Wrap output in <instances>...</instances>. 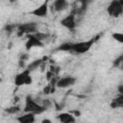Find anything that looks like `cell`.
Masks as SVG:
<instances>
[{
	"label": "cell",
	"instance_id": "6",
	"mask_svg": "<svg viewBox=\"0 0 123 123\" xmlns=\"http://www.w3.org/2000/svg\"><path fill=\"white\" fill-rule=\"evenodd\" d=\"M49 12V1L45 0L41 5H39L38 7H37L36 9H34L33 11L30 12L31 14L37 16V17H46L48 15Z\"/></svg>",
	"mask_w": 123,
	"mask_h": 123
},
{
	"label": "cell",
	"instance_id": "27",
	"mask_svg": "<svg viewBox=\"0 0 123 123\" xmlns=\"http://www.w3.org/2000/svg\"><path fill=\"white\" fill-rule=\"evenodd\" d=\"M18 99H19V98H18L17 96H15V97L13 98V101H14V103H17V102H18Z\"/></svg>",
	"mask_w": 123,
	"mask_h": 123
},
{
	"label": "cell",
	"instance_id": "22",
	"mask_svg": "<svg viewBox=\"0 0 123 123\" xmlns=\"http://www.w3.org/2000/svg\"><path fill=\"white\" fill-rule=\"evenodd\" d=\"M29 59V55L28 54H26V53H22V54H20V56H19V60H21V61H27Z\"/></svg>",
	"mask_w": 123,
	"mask_h": 123
},
{
	"label": "cell",
	"instance_id": "26",
	"mask_svg": "<svg viewBox=\"0 0 123 123\" xmlns=\"http://www.w3.org/2000/svg\"><path fill=\"white\" fill-rule=\"evenodd\" d=\"M42 122H43V123H46V122H48V123H51L52 121H51L50 119H43V120H42Z\"/></svg>",
	"mask_w": 123,
	"mask_h": 123
},
{
	"label": "cell",
	"instance_id": "21",
	"mask_svg": "<svg viewBox=\"0 0 123 123\" xmlns=\"http://www.w3.org/2000/svg\"><path fill=\"white\" fill-rule=\"evenodd\" d=\"M122 62H123V55H120L117 59L114 60V62H113V65H114V66H118L119 64L122 63Z\"/></svg>",
	"mask_w": 123,
	"mask_h": 123
},
{
	"label": "cell",
	"instance_id": "11",
	"mask_svg": "<svg viewBox=\"0 0 123 123\" xmlns=\"http://www.w3.org/2000/svg\"><path fill=\"white\" fill-rule=\"evenodd\" d=\"M57 117H58L59 121L62 123H72V122H75V120H76V117L72 113H70L69 111L68 112H62Z\"/></svg>",
	"mask_w": 123,
	"mask_h": 123
},
{
	"label": "cell",
	"instance_id": "28",
	"mask_svg": "<svg viewBox=\"0 0 123 123\" xmlns=\"http://www.w3.org/2000/svg\"><path fill=\"white\" fill-rule=\"evenodd\" d=\"M16 1H17V0H9V2H10V3H15Z\"/></svg>",
	"mask_w": 123,
	"mask_h": 123
},
{
	"label": "cell",
	"instance_id": "17",
	"mask_svg": "<svg viewBox=\"0 0 123 123\" xmlns=\"http://www.w3.org/2000/svg\"><path fill=\"white\" fill-rule=\"evenodd\" d=\"M111 37H112L116 41H118L119 43H123V34H122V33H118V32L112 33Z\"/></svg>",
	"mask_w": 123,
	"mask_h": 123
},
{
	"label": "cell",
	"instance_id": "24",
	"mask_svg": "<svg viewBox=\"0 0 123 123\" xmlns=\"http://www.w3.org/2000/svg\"><path fill=\"white\" fill-rule=\"evenodd\" d=\"M18 65H19V67L24 68V67L26 66V64H25V61H21V60H19V61H18Z\"/></svg>",
	"mask_w": 123,
	"mask_h": 123
},
{
	"label": "cell",
	"instance_id": "13",
	"mask_svg": "<svg viewBox=\"0 0 123 123\" xmlns=\"http://www.w3.org/2000/svg\"><path fill=\"white\" fill-rule=\"evenodd\" d=\"M123 107V94H119L115 98H113L111 102V109H117Z\"/></svg>",
	"mask_w": 123,
	"mask_h": 123
},
{
	"label": "cell",
	"instance_id": "16",
	"mask_svg": "<svg viewBox=\"0 0 123 123\" xmlns=\"http://www.w3.org/2000/svg\"><path fill=\"white\" fill-rule=\"evenodd\" d=\"M5 111L10 114H16L20 111V108H19V106H12V107H10V108L6 109Z\"/></svg>",
	"mask_w": 123,
	"mask_h": 123
},
{
	"label": "cell",
	"instance_id": "20",
	"mask_svg": "<svg viewBox=\"0 0 123 123\" xmlns=\"http://www.w3.org/2000/svg\"><path fill=\"white\" fill-rule=\"evenodd\" d=\"M53 90H55L54 87H53L51 85H48V86H46L43 88V93H44V94H49V93H52Z\"/></svg>",
	"mask_w": 123,
	"mask_h": 123
},
{
	"label": "cell",
	"instance_id": "5",
	"mask_svg": "<svg viewBox=\"0 0 123 123\" xmlns=\"http://www.w3.org/2000/svg\"><path fill=\"white\" fill-rule=\"evenodd\" d=\"M16 33L18 37H22V36H26V35H30V34H35L37 32V22H26V23H22L20 25L17 26L16 28Z\"/></svg>",
	"mask_w": 123,
	"mask_h": 123
},
{
	"label": "cell",
	"instance_id": "29",
	"mask_svg": "<svg viewBox=\"0 0 123 123\" xmlns=\"http://www.w3.org/2000/svg\"><path fill=\"white\" fill-rule=\"evenodd\" d=\"M1 82H2V79H1V78H0V83H1Z\"/></svg>",
	"mask_w": 123,
	"mask_h": 123
},
{
	"label": "cell",
	"instance_id": "18",
	"mask_svg": "<svg viewBox=\"0 0 123 123\" xmlns=\"http://www.w3.org/2000/svg\"><path fill=\"white\" fill-rule=\"evenodd\" d=\"M16 28H17V26H16L15 24H8V25H6V27H5V31H6V33H7L8 35H10V34H12Z\"/></svg>",
	"mask_w": 123,
	"mask_h": 123
},
{
	"label": "cell",
	"instance_id": "19",
	"mask_svg": "<svg viewBox=\"0 0 123 123\" xmlns=\"http://www.w3.org/2000/svg\"><path fill=\"white\" fill-rule=\"evenodd\" d=\"M34 35H35V36H36L39 40H41V41H42L43 39H45V38L48 37V35H47V34H44V33H41V32H38V31H37V33H35Z\"/></svg>",
	"mask_w": 123,
	"mask_h": 123
},
{
	"label": "cell",
	"instance_id": "9",
	"mask_svg": "<svg viewBox=\"0 0 123 123\" xmlns=\"http://www.w3.org/2000/svg\"><path fill=\"white\" fill-rule=\"evenodd\" d=\"M76 78L73 76H64L62 78H60L56 82V86L59 88H66L69 86H72L76 83Z\"/></svg>",
	"mask_w": 123,
	"mask_h": 123
},
{
	"label": "cell",
	"instance_id": "7",
	"mask_svg": "<svg viewBox=\"0 0 123 123\" xmlns=\"http://www.w3.org/2000/svg\"><path fill=\"white\" fill-rule=\"evenodd\" d=\"M27 37V40L25 42V48L26 50H31L34 47H43V42L41 40H39L34 34H30V35H26Z\"/></svg>",
	"mask_w": 123,
	"mask_h": 123
},
{
	"label": "cell",
	"instance_id": "15",
	"mask_svg": "<svg viewBox=\"0 0 123 123\" xmlns=\"http://www.w3.org/2000/svg\"><path fill=\"white\" fill-rule=\"evenodd\" d=\"M72 42H63L62 43L58 48L57 50L59 51H63V52H71L72 50Z\"/></svg>",
	"mask_w": 123,
	"mask_h": 123
},
{
	"label": "cell",
	"instance_id": "14",
	"mask_svg": "<svg viewBox=\"0 0 123 123\" xmlns=\"http://www.w3.org/2000/svg\"><path fill=\"white\" fill-rule=\"evenodd\" d=\"M43 63V59H37V60H35V61H33V62H31V63L29 64V65H27V69H29L31 72L32 71H34V70H36V69H37L41 64Z\"/></svg>",
	"mask_w": 123,
	"mask_h": 123
},
{
	"label": "cell",
	"instance_id": "25",
	"mask_svg": "<svg viewBox=\"0 0 123 123\" xmlns=\"http://www.w3.org/2000/svg\"><path fill=\"white\" fill-rule=\"evenodd\" d=\"M118 92H119V94H123V85L118 86Z\"/></svg>",
	"mask_w": 123,
	"mask_h": 123
},
{
	"label": "cell",
	"instance_id": "10",
	"mask_svg": "<svg viewBox=\"0 0 123 123\" xmlns=\"http://www.w3.org/2000/svg\"><path fill=\"white\" fill-rule=\"evenodd\" d=\"M16 120L20 123H33L36 121V114L32 112H25L24 114L16 117Z\"/></svg>",
	"mask_w": 123,
	"mask_h": 123
},
{
	"label": "cell",
	"instance_id": "1",
	"mask_svg": "<svg viewBox=\"0 0 123 123\" xmlns=\"http://www.w3.org/2000/svg\"><path fill=\"white\" fill-rule=\"evenodd\" d=\"M23 111L24 112H32L37 115L44 112L46 111V108L43 105H40L37 102H36L30 95H28L25 99V107Z\"/></svg>",
	"mask_w": 123,
	"mask_h": 123
},
{
	"label": "cell",
	"instance_id": "4",
	"mask_svg": "<svg viewBox=\"0 0 123 123\" xmlns=\"http://www.w3.org/2000/svg\"><path fill=\"white\" fill-rule=\"evenodd\" d=\"M107 12L111 17H119L123 13V0H111L107 8Z\"/></svg>",
	"mask_w": 123,
	"mask_h": 123
},
{
	"label": "cell",
	"instance_id": "8",
	"mask_svg": "<svg viewBox=\"0 0 123 123\" xmlns=\"http://www.w3.org/2000/svg\"><path fill=\"white\" fill-rule=\"evenodd\" d=\"M61 24L62 26H63L64 28L68 29V30H74L76 27V15L73 12H71L69 14H67L65 17H63L61 20Z\"/></svg>",
	"mask_w": 123,
	"mask_h": 123
},
{
	"label": "cell",
	"instance_id": "23",
	"mask_svg": "<svg viewBox=\"0 0 123 123\" xmlns=\"http://www.w3.org/2000/svg\"><path fill=\"white\" fill-rule=\"evenodd\" d=\"M69 112H70V113H72L75 117H79V116L81 115V112H80L79 111H76V110H75V111H70Z\"/></svg>",
	"mask_w": 123,
	"mask_h": 123
},
{
	"label": "cell",
	"instance_id": "3",
	"mask_svg": "<svg viewBox=\"0 0 123 123\" xmlns=\"http://www.w3.org/2000/svg\"><path fill=\"white\" fill-rule=\"evenodd\" d=\"M32 83H33V79L31 76V71L27 68H25L23 71H21L14 77V85L16 86H29Z\"/></svg>",
	"mask_w": 123,
	"mask_h": 123
},
{
	"label": "cell",
	"instance_id": "12",
	"mask_svg": "<svg viewBox=\"0 0 123 123\" xmlns=\"http://www.w3.org/2000/svg\"><path fill=\"white\" fill-rule=\"evenodd\" d=\"M67 7H68L67 0H54L53 2V9L58 12L66 10Z\"/></svg>",
	"mask_w": 123,
	"mask_h": 123
},
{
	"label": "cell",
	"instance_id": "2",
	"mask_svg": "<svg viewBox=\"0 0 123 123\" xmlns=\"http://www.w3.org/2000/svg\"><path fill=\"white\" fill-rule=\"evenodd\" d=\"M96 39H97L96 37H92L88 40L73 43L71 52H74V53H77V54H85V53H86L90 50V48L92 47V45L94 44Z\"/></svg>",
	"mask_w": 123,
	"mask_h": 123
}]
</instances>
